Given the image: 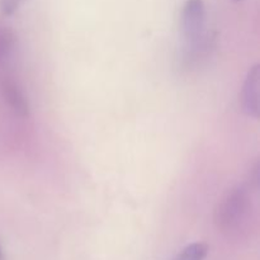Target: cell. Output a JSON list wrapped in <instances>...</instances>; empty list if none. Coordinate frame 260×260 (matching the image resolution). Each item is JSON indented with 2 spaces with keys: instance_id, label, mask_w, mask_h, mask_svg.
Returning <instances> with one entry per match:
<instances>
[{
  "instance_id": "8992f818",
  "label": "cell",
  "mask_w": 260,
  "mask_h": 260,
  "mask_svg": "<svg viewBox=\"0 0 260 260\" xmlns=\"http://www.w3.org/2000/svg\"><path fill=\"white\" fill-rule=\"evenodd\" d=\"M15 35L12 29L0 27V62L5 60L13 51L15 45Z\"/></svg>"
},
{
  "instance_id": "7a4b0ae2",
  "label": "cell",
  "mask_w": 260,
  "mask_h": 260,
  "mask_svg": "<svg viewBox=\"0 0 260 260\" xmlns=\"http://www.w3.org/2000/svg\"><path fill=\"white\" fill-rule=\"evenodd\" d=\"M251 211L253 202L248 188H233L218 201L215 210V223L223 234L239 233L250 218Z\"/></svg>"
},
{
  "instance_id": "277c9868",
  "label": "cell",
  "mask_w": 260,
  "mask_h": 260,
  "mask_svg": "<svg viewBox=\"0 0 260 260\" xmlns=\"http://www.w3.org/2000/svg\"><path fill=\"white\" fill-rule=\"evenodd\" d=\"M0 91L5 103L13 109L15 114L20 117H28L29 114V103L24 96L19 86L9 78H4L0 81Z\"/></svg>"
},
{
  "instance_id": "5b68a950",
  "label": "cell",
  "mask_w": 260,
  "mask_h": 260,
  "mask_svg": "<svg viewBox=\"0 0 260 260\" xmlns=\"http://www.w3.org/2000/svg\"><path fill=\"white\" fill-rule=\"evenodd\" d=\"M208 245L202 241L192 243L180 250L177 255L170 260H205L208 255Z\"/></svg>"
},
{
  "instance_id": "9c48e42d",
  "label": "cell",
  "mask_w": 260,
  "mask_h": 260,
  "mask_svg": "<svg viewBox=\"0 0 260 260\" xmlns=\"http://www.w3.org/2000/svg\"><path fill=\"white\" fill-rule=\"evenodd\" d=\"M233 2H235V3H240V2H243V0H233Z\"/></svg>"
},
{
  "instance_id": "ba28073f",
  "label": "cell",
  "mask_w": 260,
  "mask_h": 260,
  "mask_svg": "<svg viewBox=\"0 0 260 260\" xmlns=\"http://www.w3.org/2000/svg\"><path fill=\"white\" fill-rule=\"evenodd\" d=\"M0 260H5V259H4V253H3L2 246H0Z\"/></svg>"
},
{
  "instance_id": "6da1fadb",
  "label": "cell",
  "mask_w": 260,
  "mask_h": 260,
  "mask_svg": "<svg viewBox=\"0 0 260 260\" xmlns=\"http://www.w3.org/2000/svg\"><path fill=\"white\" fill-rule=\"evenodd\" d=\"M183 38V61L194 63L207 48L206 37V7L203 0H185L180 17Z\"/></svg>"
},
{
  "instance_id": "52a82bcc",
  "label": "cell",
  "mask_w": 260,
  "mask_h": 260,
  "mask_svg": "<svg viewBox=\"0 0 260 260\" xmlns=\"http://www.w3.org/2000/svg\"><path fill=\"white\" fill-rule=\"evenodd\" d=\"M25 0H0V10L4 15H13Z\"/></svg>"
},
{
  "instance_id": "3957f363",
  "label": "cell",
  "mask_w": 260,
  "mask_h": 260,
  "mask_svg": "<svg viewBox=\"0 0 260 260\" xmlns=\"http://www.w3.org/2000/svg\"><path fill=\"white\" fill-rule=\"evenodd\" d=\"M259 88H260V65L255 63L246 74L241 90V108L248 117H259Z\"/></svg>"
}]
</instances>
